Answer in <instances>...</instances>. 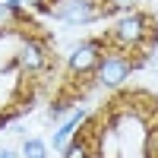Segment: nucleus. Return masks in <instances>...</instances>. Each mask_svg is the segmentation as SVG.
Masks as SVG:
<instances>
[{
  "label": "nucleus",
  "mask_w": 158,
  "mask_h": 158,
  "mask_svg": "<svg viewBox=\"0 0 158 158\" xmlns=\"http://www.w3.org/2000/svg\"><path fill=\"white\" fill-rule=\"evenodd\" d=\"M60 158H92V142L76 130V136L67 142V149L60 152Z\"/></svg>",
  "instance_id": "nucleus-8"
},
{
  "label": "nucleus",
  "mask_w": 158,
  "mask_h": 158,
  "mask_svg": "<svg viewBox=\"0 0 158 158\" xmlns=\"http://www.w3.org/2000/svg\"><path fill=\"white\" fill-rule=\"evenodd\" d=\"M85 108H73L67 117H63V120L57 123V130H54V133H51V142H48V149H54V152H63V149H67V142L76 136V130L79 127H82L85 123Z\"/></svg>",
  "instance_id": "nucleus-6"
},
{
  "label": "nucleus",
  "mask_w": 158,
  "mask_h": 158,
  "mask_svg": "<svg viewBox=\"0 0 158 158\" xmlns=\"http://www.w3.org/2000/svg\"><path fill=\"white\" fill-rule=\"evenodd\" d=\"M104 48H108V41L104 38H89V41H79L70 48L67 54V73L73 79H89L92 73H95L98 60L104 54Z\"/></svg>",
  "instance_id": "nucleus-4"
},
{
  "label": "nucleus",
  "mask_w": 158,
  "mask_h": 158,
  "mask_svg": "<svg viewBox=\"0 0 158 158\" xmlns=\"http://www.w3.org/2000/svg\"><path fill=\"white\" fill-rule=\"evenodd\" d=\"M0 158H22L16 149H0Z\"/></svg>",
  "instance_id": "nucleus-13"
},
{
  "label": "nucleus",
  "mask_w": 158,
  "mask_h": 158,
  "mask_svg": "<svg viewBox=\"0 0 158 158\" xmlns=\"http://www.w3.org/2000/svg\"><path fill=\"white\" fill-rule=\"evenodd\" d=\"M22 25H25L22 10H13V6H6L3 0H0V35H13V32H19Z\"/></svg>",
  "instance_id": "nucleus-7"
},
{
  "label": "nucleus",
  "mask_w": 158,
  "mask_h": 158,
  "mask_svg": "<svg viewBox=\"0 0 158 158\" xmlns=\"http://www.w3.org/2000/svg\"><path fill=\"white\" fill-rule=\"evenodd\" d=\"M104 13L114 16V13H130V10H139V0H101Z\"/></svg>",
  "instance_id": "nucleus-10"
},
{
  "label": "nucleus",
  "mask_w": 158,
  "mask_h": 158,
  "mask_svg": "<svg viewBox=\"0 0 158 158\" xmlns=\"http://www.w3.org/2000/svg\"><path fill=\"white\" fill-rule=\"evenodd\" d=\"M3 3H6V6H13V10H25V6H22V0H3Z\"/></svg>",
  "instance_id": "nucleus-14"
},
{
  "label": "nucleus",
  "mask_w": 158,
  "mask_h": 158,
  "mask_svg": "<svg viewBox=\"0 0 158 158\" xmlns=\"http://www.w3.org/2000/svg\"><path fill=\"white\" fill-rule=\"evenodd\" d=\"M22 6H29V10H48L51 0H22Z\"/></svg>",
  "instance_id": "nucleus-12"
},
{
  "label": "nucleus",
  "mask_w": 158,
  "mask_h": 158,
  "mask_svg": "<svg viewBox=\"0 0 158 158\" xmlns=\"http://www.w3.org/2000/svg\"><path fill=\"white\" fill-rule=\"evenodd\" d=\"M139 67H146V60H136L130 51L104 48V54H101V60H98L95 73H92V79H95V85H98V89L114 92V89H120L127 79L133 76V70H139Z\"/></svg>",
  "instance_id": "nucleus-2"
},
{
  "label": "nucleus",
  "mask_w": 158,
  "mask_h": 158,
  "mask_svg": "<svg viewBox=\"0 0 158 158\" xmlns=\"http://www.w3.org/2000/svg\"><path fill=\"white\" fill-rule=\"evenodd\" d=\"M48 63H51V54H48V44L41 38H32V35L22 38L19 54H16V67L22 73H29V76H38V73L48 70Z\"/></svg>",
  "instance_id": "nucleus-5"
},
{
  "label": "nucleus",
  "mask_w": 158,
  "mask_h": 158,
  "mask_svg": "<svg viewBox=\"0 0 158 158\" xmlns=\"http://www.w3.org/2000/svg\"><path fill=\"white\" fill-rule=\"evenodd\" d=\"M48 13L63 25H92L101 16H108L101 0H51Z\"/></svg>",
  "instance_id": "nucleus-3"
},
{
  "label": "nucleus",
  "mask_w": 158,
  "mask_h": 158,
  "mask_svg": "<svg viewBox=\"0 0 158 158\" xmlns=\"http://www.w3.org/2000/svg\"><path fill=\"white\" fill-rule=\"evenodd\" d=\"M104 41L111 48L130 51V54H152L158 48V32H155V19L142 10H130V13H117V19L111 22V32L104 35Z\"/></svg>",
  "instance_id": "nucleus-1"
},
{
  "label": "nucleus",
  "mask_w": 158,
  "mask_h": 158,
  "mask_svg": "<svg viewBox=\"0 0 158 158\" xmlns=\"http://www.w3.org/2000/svg\"><path fill=\"white\" fill-rule=\"evenodd\" d=\"M48 142L41 136H22V146H19V155L22 158H48Z\"/></svg>",
  "instance_id": "nucleus-9"
},
{
  "label": "nucleus",
  "mask_w": 158,
  "mask_h": 158,
  "mask_svg": "<svg viewBox=\"0 0 158 158\" xmlns=\"http://www.w3.org/2000/svg\"><path fill=\"white\" fill-rule=\"evenodd\" d=\"M70 111H73V104H70V101H57L54 108L48 111V120H51V123H60V120H63V117H67Z\"/></svg>",
  "instance_id": "nucleus-11"
}]
</instances>
